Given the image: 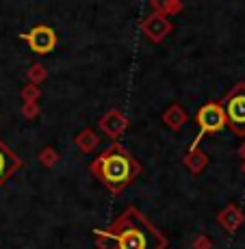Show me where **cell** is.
Masks as SVG:
<instances>
[{"label":"cell","instance_id":"277c9868","mask_svg":"<svg viewBox=\"0 0 245 249\" xmlns=\"http://www.w3.org/2000/svg\"><path fill=\"white\" fill-rule=\"evenodd\" d=\"M198 126L202 128V132H219L228 126V119H226L224 107L217 102L204 104L198 111Z\"/></svg>","mask_w":245,"mask_h":249},{"label":"cell","instance_id":"52a82bcc","mask_svg":"<svg viewBox=\"0 0 245 249\" xmlns=\"http://www.w3.org/2000/svg\"><path fill=\"white\" fill-rule=\"evenodd\" d=\"M16 167V159H13V154L7 150V147L0 143V180L7 178L9 174H11V169Z\"/></svg>","mask_w":245,"mask_h":249},{"label":"cell","instance_id":"7a4b0ae2","mask_svg":"<svg viewBox=\"0 0 245 249\" xmlns=\"http://www.w3.org/2000/svg\"><path fill=\"white\" fill-rule=\"evenodd\" d=\"M94 171L100 176L104 184L117 191L139 174V165L132 160L131 154H126L119 145H115L107 154H102V159L94 165Z\"/></svg>","mask_w":245,"mask_h":249},{"label":"cell","instance_id":"ba28073f","mask_svg":"<svg viewBox=\"0 0 245 249\" xmlns=\"http://www.w3.org/2000/svg\"><path fill=\"white\" fill-rule=\"evenodd\" d=\"M241 156L245 159V143H243V147H241Z\"/></svg>","mask_w":245,"mask_h":249},{"label":"cell","instance_id":"5b68a950","mask_svg":"<svg viewBox=\"0 0 245 249\" xmlns=\"http://www.w3.org/2000/svg\"><path fill=\"white\" fill-rule=\"evenodd\" d=\"M26 41H28V46H31L33 52L44 54V52H50L52 48L57 46V35L48 26H35L26 35Z\"/></svg>","mask_w":245,"mask_h":249},{"label":"cell","instance_id":"6da1fadb","mask_svg":"<svg viewBox=\"0 0 245 249\" xmlns=\"http://www.w3.org/2000/svg\"><path fill=\"white\" fill-rule=\"evenodd\" d=\"M100 249H165V238L134 208H128L111 228L98 230Z\"/></svg>","mask_w":245,"mask_h":249},{"label":"cell","instance_id":"8992f818","mask_svg":"<svg viewBox=\"0 0 245 249\" xmlns=\"http://www.w3.org/2000/svg\"><path fill=\"white\" fill-rule=\"evenodd\" d=\"M222 223H224V228H228V230H237V228L243 223V213H239V208L230 206V208L224 210Z\"/></svg>","mask_w":245,"mask_h":249},{"label":"cell","instance_id":"3957f363","mask_svg":"<svg viewBox=\"0 0 245 249\" xmlns=\"http://www.w3.org/2000/svg\"><path fill=\"white\" fill-rule=\"evenodd\" d=\"M224 113L228 119V126L237 135H245V85H237L224 100Z\"/></svg>","mask_w":245,"mask_h":249},{"label":"cell","instance_id":"9c48e42d","mask_svg":"<svg viewBox=\"0 0 245 249\" xmlns=\"http://www.w3.org/2000/svg\"><path fill=\"white\" fill-rule=\"evenodd\" d=\"M243 171H245V167H243Z\"/></svg>","mask_w":245,"mask_h":249}]
</instances>
